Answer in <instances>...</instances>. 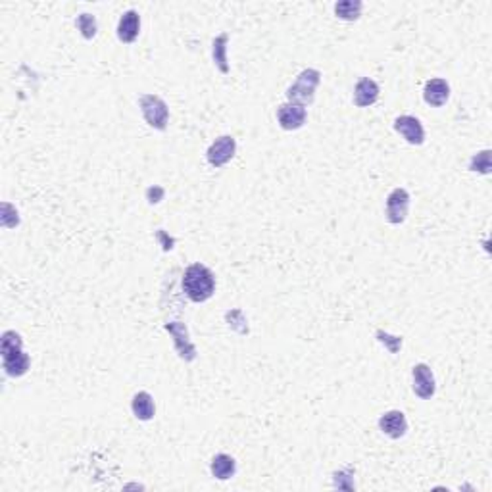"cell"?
Returning a JSON list of instances; mask_svg holds the SVG:
<instances>
[{"label": "cell", "mask_w": 492, "mask_h": 492, "mask_svg": "<svg viewBox=\"0 0 492 492\" xmlns=\"http://www.w3.org/2000/svg\"><path fill=\"white\" fill-rule=\"evenodd\" d=\"M183 290L192 302H206L216 290V277L202 264H192L183 275Z\"/></svg>", "instance_id": "6da1fadb"}, {"label": "cell", "mask_w": 492, "mask_h": 492, "mask_svg": "<svg viewBox=\"0 0 492 492\" xmlns=\"http://www.w3.org/2000/svg\"><path fill=\"white\" fill-rule=\"evenodd\" d=\"M0 352L4 359V369L12 377H21L29 369V356L21 350V338L14 331H6L2 335Z\"/></svg>", "instance_id": "7a4b0ae2"}, {"label": "cell", "mask_w": 492, "mask_h": 492, "mask_svg": "<svg viewBox=\"0 0 492 492\" xmlns=\"http://www.w3.org/2000/svg\"><path fill=\"white\" fill-rule=\"evenodd\" d=\"M319 85V71L316 70H304L298 78H296L295 85H290L287 91V97L290 102L296 104H309L314 100V92L316 87Z\"/></svg>", "instance_id": "3957f363"}, {"label": "cell", "mask_w": 492, "mask_h": 492, "mask_svg": "<svg viewBox=\"0 0 492 492\" xmlns=\"http://www.w3.org/2000/svg\"><path fill=\"white\" fill-rule=\"evenodd\" d=\"M141 108L144 120L148 121V125L154 127V129H166L168 125V106L160 97H154V94H147L141 99Z\"/></svg>", "instance_id": "277c9868"}, {"label": "cell", "mask_w": 492, "mask_h": 492, "mask_svg": "<svg viewBox=\"0 0 492 492\" xmlns=\"http://www.w3.org/2000/svg\"><path fill=\"white\" fill-rule=\"evenodd\" d=\"M235 150H237V142H235L233 137L226 135V137H219L218 141L208 148V154L206 156H208V162L214 168H221V166H226L235 156Z\"/></svg>", "instance_id": "5b68a950"}, {"label": "cell", "mask_w": 492, "mask_h": 492, "mask_svg": "<svg viewBox=\"0 0 492 492\" xmlns=\"http://www.w3.org/2000/svg\"><path fill=\"white\" fill-rule=\"evenodd\" d=\"M410 195L404 189H394L387 198V219L390 223H402L408 216Z\"/></svg>", "instance_id": "8992f818"}, {"label": "cell", "mask_w": 492, "mask_h": 492, "mask_svg": "<svg viewBox=\"0 0 492 492\" xmlns=\"http://www.w3.org/2000/svg\"><path fill=\"white\" fill-rule=\"evenodd\" d=\"M277 120H279L283 129H287V131L300 129L304 125V121H306V108L302 104H296V102H287V104L279 106Z\"/></svg>", "instance_id": "52a82bcc"}, {"label": "cell", "mask_w": 492, "mask_h": 492, "mask_svg": "<svg viewBox=\"0 0 492 492\" xmlns=\"http://www.w3.org/2000/svg\"><path fill=\"white\" fill-rule=\"evenodd\" d=\"M435 377H433L431 367L425 364H417L414 367V393L423 400H429L435 394Z\"/></svg>", "instance_id": "ba28073f"}, {"label": "cell", "mask_w": 492, "mask_h": 492, "mask_svg": "<svg viewBox=\"0 0 492 492\" xmlns=\"http://www.w3.org/2000/svg\"><path fill=\"white\" fill-rule=\"evenodd\" d=\"M394 129L410 142V144H422L425 139V131H423L422 121L412 116H402L394 121Z\"/></svg>", "instance_id": "9c48e42d"}, {"label": "cell", "mask_w": 492, "mask_h": 492, "mask_svg": "<svg viewBox=\"0 0 492 492\" xmlns=\"http://www.w3.org/2000/svg\"><path fill=\"white\" fill-rule=\"evenodd\" d=\"M379 427L390 438H400L408 431V422H406V415L402 414V412L393 410V412H387V414L381 417Z\"/></svg>", "instance_id": "30bf717a"}, {"label": "cell", "mask_w": 492, "mask_h": 492, "mask_svg": "<svg viewBox=\"0 0 492 492\" xmlns=\"http://www.w3.org/2000/svg\"><path fill=\"white\" fill-rule=\"evenodd\" d=\"M139 31H141V18L135 10H129L121 16L118 23V39L121 42H133L139 37Z\"/></svg>", "instance_id": "8fae6325"}, {"label": "cell", "mask_w": 492, "mask_h": 492, "mask_svg": "<svg viewBox=\"0 0 492 492\" xmlns=\"http://www.w3.org/2000/svg\"><path fill=\"white\" fill-rule=\"evenodd\" d=\"M450 97V87L444 79H431L425 85V91H423V99L425 102L431 106H443Z\"/></svg>", "instance_id": "7c38bea8"}, {"label": "cell", "mask_w": 492, "mask_h": 492, "mask_svg": "<svg viewBox=\"0 0 492 492\" xmlns=\"http://www.w3.org/2000/svg\"><path fill=\"white\" fill-rule=\"evenodd\" d=\"M377 99H379V87H377V83L367 78L359 79L358 85H356V91H354V102H356V106L367 108V106L375 104Z\"/></svg>", "instance_id": "4fadbf2b"}, {"label": "cell", "mask_w": 492, "mask_h": 492, "mask_svg": "<svg viewBox=\"0 0 492 492\" xmlns=\"http://www.w3.org/2000/svg\"><path fill=\"white\" fill-rule=\"evenodd\" d=\"M131 408H133V414L137 419L148 422V419H152V417H154V412H156L154 400H152V396H150L148 393L135 394Z\"/></svg>", "instance_id": "5bb4252c"}, {"label": "cell", "mask_w": 492, "mask_h": 492, "mask_svg": "<svg viewBox=\"0 0 492 492\" xmlns=\"http://www.w3.org/2000/svg\"><path fill=\"white\" fill-rule=\"evenodd\" d=\"M235 472H237V464H235V460L231 456L218 454V456L211 460V475L216 479L226 481V479H231L235 475Z\"/></svg>", "instance_id": "9a60e30c"}, {"label": "cell", "mask_w": 492, "mask_h": 492, "mask_svg": "<svg viewBox=\"0 0 492 492\" xmlns=\"http://www.w3.org/2000/svg\"><path fill=\"white\" fill-rule=\"evenodd\" d=\"M227 35L223 33V35H219L216 41H214V49H211V52H214V62H216V66H218L219 70L223 71V73H227L229 71V63H227Z\"/></svg>", "instance_id": "2e32d148"}, {"label": "cell", "mask_w": 492, "mask_h": 492, "mask_svg": "<svg viewBox=\"0 0 492 492\" xmlns=\"http://www.w3.org/2000/svg\"><path fill=\"white\" fill-rule=\"evenodd\" d=\"M335 12L340 20H358L359 12H362V2H354V0H345V2H338L335 4Z\"/></svg>", "instance_id": "e0dca14e"}, {"label": "cell", "mask_w": 492, "mask_h": 492, "mask_svg": "<svg viewBox=\"0 0 492 492\" xmlns=\"http://www.w3.org/2000/svg\"><path fill=\"white\" fill-rule=\"evenodd\" d=\"M78 27L85 39H92L97 35V20L91 14H81L78 18Z\"/></svg>", "instance_id": "ac0fdd59"}, {"label": "cell", "mask_w": 492, "mask_h": 492, "mask_svg": "<svg viewBox=\"0 0 492 492\" xmlns=\"http://www.w3.org/2000/svg\"><path fill=\"white\" fill-rule=\"evenodd\" d=\"M472 169L481 171V173H488V171H491V152L485 150V152L477 154V158H473Z\"/></svg>", "instance_id": "d6986e66"}]
</instances>
